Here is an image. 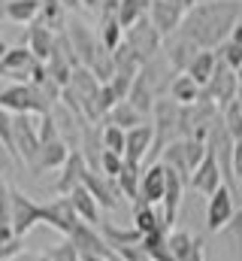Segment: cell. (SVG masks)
<instances>
[{
	"mask_svg": "<svg viewBox=\"0 0 242 261\" xmlns=\"http://www.w3.org/2000/svg\"><path fill=\"white\" fill-rule=\"evenodd\" d=\"M6 52H9V46H6V43H3V40H0V61H3V58H6Z\"/></svg>",
	"mask_w": 242,
	"mask_h": 261,
	"instance_id": "obj_48",
	"label": "cell"
},
{
	"mask_svg": "<svg viewBox=\"0 0 242 261\" xmlns=\"http://www.w3.org/2000/svg\"><path fill=\"white\" fill-rule=\"evenodd\" d=\"M215 70H218V55H215L212 49H200V52H197V58L191 61V67H188L185 73H188L200 88H206V85H209V79L215 76Z\"/></svg>",
	"mask_w": 242,
	"mask_h": 261,
	"instance_id": "obj_23",
	"label": "cell"
},
{
	"mask_svg": "<svg viewBox=\"0 0 242 261\" xmlns=\"http://www.w3.org/2000/svg\"><path fill=\"white\" fill-rule=\"evenodd\" d=\"M67 6L60 3V0H43V6H40V24H46L49 31H55V34H64L67 31V24H70V18H67Z\"/></svg>",
	"mask_w": 242,
	"mask_h": 261,
	"instance_id": "obj_29",
	"label": "cell"
},
{
	"mask_svg": "<svg viewBox=\"0 0 242 261\" xmlns=\"http://www.w3.org/2000/svg\"><path fill=\"white\" fill-rule=\"evenodd\" d=\"M142 170L145 167H136V164H127L124 161V167H121V173L115 176V182H118V192L121 197H127V200H139V186H142Z\"/></svg>",
	"mask_w": 242,
	"mask_h": 261,
	"instance_id": "obj_31",
	"label": "cell"
},
{
	"mask_svg": "<svg viewBox=\"0 0 242 261\" xmlns=\"http://www.w3.org/2000/svg\"><path fill=\"white\" fill-rule=\"evenodd\" d=\"M152 146H155V125H152V122H145V125H139V128L127 130L124 161L142 167V164L148 161V155H152Z\"/></svg>",
	"mask_w": 242,
	"mask_h": 261,
	"instance_id": "obj_11",
	"label": "cell"
},
{
	"mask_svg": "<svg viewBox=\"0 0 242 261\" xmlns=\"http://www.w3.org/2000/svg\"><path fill=\"white\" fill-rule=\"evenodd\" d=\"M221 119H224V128L230 130V137L242 140V88H239V94L221 110Z\"/></svg>",
	"mask_w": 242,
	"mask_h": 261,
	"instance_id": "obj_33",
	"label": "cell"
},
{
	"mask_svg": "<svg viewBox=\"0 0 242 261\" xmlns=\"http://www.w3.org/2000/svg\"><path fill=\"white\" fill-rule=\"evenodd\" d=\"M40 6H43V0H6L3 15L15 24H34L40 18Z\"/></svg>",
	"mask_w": 242,
	"mask_h": 261,
	"instance_id": "obj_28",
	"label": "cell"
},
{
	"mask_svg": "<svg viewBox=\"0 0 242 261\" xmlns=\"http://www.w3.org/2000/svg\"><path fill=\"white\" fill-rule=\"evenodd\" d=\"M221 186H224V176H221V167H218L215 152L209 149V152H206V158L200 161V167H197V170H194V176H191V189H194V192H200V195H206V197H212Z\"/></svg>",
	"mask_w": 242,
	"mask_h": 261,
	"instance_id": "obj_12",
	"label": "cell"
},
{
	"mask_svg": "<svg viewBox=\"0 0 242 261\" xmlns=\"http://www.w3.org/2000/svg\"><path fill=\"white\" fill-rule=\"evenodd\" d=\"M167 167V164H164ZM185 179H182L176 170H170L167 167V195H164V210H161V216H164V225L167 228H173L176 225V213H179V203H182V195H185Z\"/></svg>",
	"mask_w": 242,
	"mask_h": 261,
	"instance_id": "obj_20",
	"label": "cell"
},
{
	"mask_svg": "<svg viewBox=\"0 0 242 261\" xmlns=\"http://www.w3.org/2000/svg\"><path fill=\"white\" fill-rule=\"evenodd\" d=\"M148 6H152V0H121L118 3V21L121 28L127 31V28H133L142 15H148Z\"/></svg>",
	"mask_w": 242,
	"mask_h": 261,
	"instance_id": "obj_32",
	"label": "cell"
},
{
	"mask_svg": "<svg viewBox=\"0 0 242 261\" xmlns=\"http://www.w3.org/2000/svg\"><path fill=\"white\" fill-rule=\"evenodd\" d=\"M200 94H203V88L188 76V73H179V76H173V82H170V91H167V97L170 100H176L179 107H194L197 100H200Z\"/></svg>",
	"mask_w": 242,
	"mask_h": 261,
	"instance_id": "obj_22",
	"label": "cell"
},
{
	"mask_svg": "<svg viewBox=\"0 0 242 261\" xmlns=\"http://www.w3.org/2000/svg\"><path fill=\"white\" fill-rule=\"evenodd\" d=\"M224 234L233 240V249H236V261H242V206L236 210V216H233V222L224 228Z\"/></svg>",
	"mask_w": 242,
	"mask_h": 261,
	"instance_id": "obj_38",
	"label": "cell"
},
{
	"mask_svg": "<svg viewBox=\"0 0 242 261\" xmlns=\"http://www.w3.org/2000/svg\"><path fill=\"white\" fill-rule=\"evenodd\" d=\"M67 197L73 200V206H76V213H79L82 222H88V225H100V203H97V197L91 195L85 186L73 189Z\"/></svg>",
	"mask_w": 242,
	"mask_h": 261,
	"instance_id": "obj_25",
	"label": "cell"
},
{
	"mask_svg": "<svg viewBox=\"0 0 242 261\" xmlns=\"http://www.w3.org/2000/svg\"><path fill=\"white\" fill-rule=\"evenodd\" d=\"M215 55H218V52H215ZM239 88H242V82H239V76H236V70L227 67L218 58V70H215V76L209 79V85L203 88V97H209L218 110H224V107L239 94Z\"/></svg>",
	"mask_w": 242,
	"mask_h": 261,
	"instance_id": "obj_5",
	"label": "cell"
},
{
	"mask_svg": "<svg viewBox=\"0 0 242 261\" xmlns=\"http://www.w3.org/2000/svg\"><path fill=\"white\" fill-rule=\"evenodd\" d=\"M164 195H167V167L161 161L148 164L142 170V186H139V200L136 203H164Z\"/></svg>",
	"mask_w": 242,
	"mask_h": 261,
	"instance_id": "obj_14",
	"label": "cell"
},
{
	"mask_svg": "<svg viewBox=\"0 0 242 261\" xmlns=\"http://www.w3.org/2000/svg\"><path fill=\"white\" fill-rule=\"evenodd\" d=\"M236 192L233 189H227V186H221L215 195L209 197V203H206V231L209 234H218V231H224L230 222H233V216H236Z\"/></svg>",
	"mask_w": 242,
	"mask_h": 261,
	"instance_id": "obj_7",
	"label": "cell"
},
{
	"mask_svg": "<svg viewBox=\"0 0 242 261\" xmlns=\"http://www.w3.org/2000/svg\"><path fill=\"white\" fill-rule=\"evenodd\" d=\"M40 261H52V258H49V255H40Z\"/></svg>",
	"mask_w": 242,
	"mask_h": 261,
	"instance_id": "obj_51",
	"label": "cell"
},
{
	"mask_svg": "<svg viewBox=\"0 0 242 261\" xmlns=\"http://www.w3.org/2000/svg\"><path fill=\"white\" fill-rule=\"evenodd\" d=\"M206 152H209L206 140H194V137H185V140H176V143H170V146L161 152V164H167L170 170H176L182 179L191 186V176H194V170L200 167V161L206 158Z\"/></svg>",
	"mask_w": 242,
	"mask_h": 261,
	"instance_id": "obj_2",
	"label": "cell"
},
{
	"mask_svg": "<svg viewBox=\"0 0 242 261\" xmlns=\"http://www.w3.org/2000/svg\"><path fill=\"white\" fill-rule=\"evenodd\" d=\"M82 186L97 197V203H100L103 210H118L121 192H118V182H115V179H109V176H103V173H97V170H91V167H88V173H85Z\"/></svg>",
	"mask_w": 242,
	"mask_h": 261,
	"instance_id": "obj_15",
	"label": "cell"
},
{
	"mask_svg": "<svg viewBox=\"0 0 242 261\" xmlns=\"http://www.w3.org/2000/svg\"><path fill=\"white\" fill-rule=\"evenodd\" d=\"M82 261H112V258H103V255H88V252H82Z\"/></svg>",
	"mask_w": 242,
	"mask_h": 261,
	"instance_id": "obj_45",
	"label": "cell"
},
{
	"mask_svg": "<svg viewBox=\"0 0 242 261\" xmlns=\"http://www.w3.org/2000/svg\"><path fill=\"white\" fill-rule=\"evenodd\" d=\"M121 167H124V158L115 155V152H106V149H103V155H100V173L109 176V179H115L121 173Z\"/></svg>",
	"mask_w": 242,
	"mask_h": 261,
	"instance_id": "obj_37",
	"label": "cell"
},
{
	"mask_svg": "<svg viewBox=\"0 0 242 261\" xmlns=\"http://www.w3.org/2000/svg\"><path fill=\"white\" fill-rule=\"evenodd\" d=\"M55 40H58V34H55V31H49L46 24L34 21V24L27 28L24 46L34 52V58H37L40 64H46V61H49V55H52V49H55Z\"/></svg>",
	"mask_w": 242,
	"mask_h": 261,
	"instance_id": "obj_19",
	"label": "cell"
},
{
	"mask_svg": "<svg viewBox=\"0 0 242 261\" xmlns=\"http://www.w3.org/2000/svg\"><path fill=\"white\" fill-rule=\"evenodd\" d=\"M85 173H88V161H85V155H82L79 149H73L70 158H67V164L60 167V176H58V182H55V192H58L60 197H67L73 189L82 186Z\"/></svg>",
	"mask_w": 242,
	"mask_h": 261,
	"instance_id": "obj_18",
	"label": "cell"
},
{
	"mask_svg": "<svg viewBox=\"0 0 242 261\" xmlns=\"http://www.w3.org/2000/svg\"><path fill=\"white\" fill-rule=\"evenodd\" d=\"M12 261H40V255H31V252H21L18 258H12Z\"/></svg>",
	"mask_w": 242,
	"mask_h": 261,
	"instance_id": "obj_44",
	"label": "cell"
},
{
	"mask_svg": "<svg viewBox=\"0 0 242 261\" xmlns=\"http://www.w3.org/2000/svg\"><path fill=\"white\" fill-rule=\"evenodd\" d=\"M97 37H100L103 49H109V52H115L121 43H124V28H121V21H118V15H115V12H103V15H100Z\"/></svg>",
	"mask_w": 242,
	"mask_h": 261,
	"instance_id": "obj_30",
	"label": "cell"
},
{
	"mask_svg": "<svg viewBox=\"0 0 242 261\" xmlns=\"http://www.w3.org/2000/svg\"><path fill=\"white\" fill-rule=\"evenodd\" d=\"M133 228L145 237V234H155V231H161L167 225H164V216L158 213V206H152V203H133Z\"/></svg>",
	"mask_w": 242,
	"mask_h": 261,
	"instance_id": "obj_26",
	"label": "cell"
},
{
	"mask_svg": "<svg viewBox=\"0 0 242 261\" xmlns=\"http://www.w3.org/2000/svg\"><path fill=\"white\" fill-rule=\"evenodd\" d=\"M200 3H206V0H188V6H200Z\"/></svg>",
	"mask_w": 242,
	"mask_h": 261,
	"instance_id": "obj_49",
	"label": "cell"
},
{
	"mask_svg": "<svg viewBox=\"0 0 242 261\" xmlns=\"http://www.w3.org/2000/svg\"><path fill=\"white\" fill-rule=\"evenodd\" d=\"M124 43L133 49V55H136L142 64H148V61H152L155 55H161V49H164V37H161V31L152 24L148 15H142L133 28L124 31Z\"/></svg>",
	"mask_w": 242,
	"mask_h": 261,
	"instance_id": "obj_3",
	"label": "cell"
},
{
	"mask_svg": "<svg viewBox=\"0 0 242 261\" xmlns=\"http://www.w3.org/2000/svg\"><path fill=\"white\" fill-rule=\"evenodd\" d=\"M12 140H15V161L18 164H31L40 155V116H15V128H12Z\"/></svg>",
	"mask_w": 242,
	"mask_h": 261,
	"instance_id": "obj_4",
	"label": "cell"
},
{
	"mask_svg": "<svg viewBox=\"0 0 242 261\" xmlns=\"http://www.w3.org/2000/svg\"><path fill=\"white\" fill-rule=\"evenodd\" d=\"M236 76H239V82H242V64H239V70H236Z\"/></svg>",
	"mask_w": 242,
	"mask_h": 261,
	"instance_id": "obj_50",
	"label": "cell"
},
{
	"mask_svg": "<svg viewBox=\"0 0 242 261\" xmlns=\"http://www.w3.org/2000/svg\"><path fill=\"white\" fill-rule=\"evenodd\" d=\"M12 231L18 237H27L40 222H43V203H37L34 197H27L21 189H12Z\"/></svg>",
	"mask_w": 242,
	"mask_h": 261,
	"instance_id": "obj_6",
	"label": "cell"
},
{
	"mask_svg": "<svg viewBox=\"0 0 242 261\" xmlns=\"http://www.w3.org/2000/svg\"><path fill=\"white\" fill-rule=\"evenodd\" d=\"M21 252H24V237H12V240L0 243V261H12V258H18Z\"/></svg>",
	"mask_w": 242,
	"mask_h": 261,
	"instance_id": "obj_40",
	"label": "cell"
},
{
	"mask_svg": "<svg viewBox=\"0 0 242 261\" xmlns=\"http://www.w3.org/2000/svg\"><path fill=\"white\" fill-rule=\"evenodd\" d=\"M242 21V0H206L200 6H191L185 12L179 34H185L200 49H218L224 40H230L233 28Z\"/></svg>",
	"mask_w": 242,
	"mask_h": 261,
	"instance_id": "obj_1",
	"label": "cell"
},
{
	"mask_svg": "<svg viewBox=\"0 0 242 261\" xmlns=\"http://www.w3.org/2000/svg\"><path fill=\"white\" fill-rule=\"evenodd\" d=\"M161 52H164V58L170 61V67H173L176 73H185V70L191 67V61L197 58L200 46H197V43H191L185 34L176 31L173 37H167V40H164V49H161Z\"/></svg>",
	"mask_w": 242,
	"mask_h": 261,
	"instance_id": "obj_13",
	"label": "cell"
},
{
	"mask_svg": "<svg viewBox=\"0 0 242 261\" xmlns=\"http://www.w3.org/2000/svg\"><path fill=\"white\" fill-rule=\"evenodd\" d=\"M67 37H70V43H73V49H76V55H79L82 67L94 64V58H97L100 49H103L100 37H97L85 21H79V18H70V24H67Z\"/></svg>",
	"mask_w": 242,
	"mask_h": 261,
	"instance_id": "obj_8",
	"label": "cell"
},
{
	"mask_svg": "<svg viewBox=\"0 0 242 261\" xmlns=\"http://www.w3.org/2000/svg\"><path fill=\"white\" fill-rule=\"evenodd\" d=\"M43 222L70 237L82 219H79V213H76V206H73L70 197H55L52 203H43Z\"/></svg>",
	"mask_w": 242,
	"mask_h": 261,
	"instance_id": "obj_10",
	"label": "cell"
},
{
	"mask_svg": "<svg viewBox=\"0 0 242 261\" xmlns=\"http://www.w3.org/2000/svg\"><path fill=\"white\" fill-rule=\"evenodd\" d=\"M127 100L145 116V119H152V113H155V103H158V91H155V85L145 79V73L139 70V76H136V82H133V88H130V94H127Z\"/></svg>",
	"mask_w": 242,
	"mask_h": 261,
	"instance_id": "obj_21",
	"label": "cell"
},
{
	"mask_svg": "<svg viewBox=\"0 0 242 261\" xmlns=\"http://www.w3.org/2000/svg\"><path fill=\"white\" fill-rule=\"evenodd\" d=\"M49 258L52 261H82V252H79V249L73 246V240L67 237L60 246H55V249L49 252Z\"/></svg>",
	"mask_w": 242,
	"mask_h": 261,
	"instance_id": "obj_39",
	"label": "cell"
},
{
	"mask_svg": "<svg viewBox=\"0 0 242 261\" xmlns=\"http://www.w3.org/2000/svg\"><path fill=\"white\" fill-rule=\"evenodd\" d=\"M148 119L130 103V100H121V103H115L109 113H106V125H118L121 130H133L139 128V125H145Z\"/></svg>",
	"mask_w": 242,
	"mask_h": 261,
	"instance_id": "obj_24",
	"label": "cell"
},
{
	"mask_svg": "<svg viewBox=\"0 0 242 261\" xmlns=\"http://www.w3.org/2000/svg\"><path fill=\"white\" fill-rule=\"evenodd\" d=\"M70 143L67 140H49V143H43L40 146V155H37V161L31 164V173L34 176H40V173H46V170H58L67 164V158H70Z\"/></svg>",
	"mask_w": 242,
	"mask_h": 261,
	"instance_id": "obj_16",
	"label": "cell"
},
{
	"mask_svg": "<svg viewBox=\"0 0 242 261\" xmlns=\"http://www.w3.org/2000/svg\"><path fill=\"white\" fill-rule=\"evenodd\" d=\"M103 149L106 152H115L124 158V149H127V130H121L118 125H103Z\"/></svg>",
	"mask_w": 242,
	"mask_h": 261,
	"instance_id": "obj_34",
	"label": "cell"
},
{
	"mask_svg": "<svg viewBox=\"0 0 242 261\" xmlns=\"http://www.w3.org/2000/svg\"><path fill=\"white\" fill-rule=\"evenodd\" d=\"M12 128H15V116L9 113V110H3L0 107V143L6 146V152L12 155V161H15V140H12ZM18 164V161H15Z\"/></svg>",
	"mask_w": 242,
	"mask_h": 261,
	"instance_id": "obj_35",
	"label": "cell"
},
{
	"mask_svg": "<svg viewBox=\"0 0 242 261\" xmlns=\"http://www.w3.org/2000/svg\"><path fill=\"white\" fill-rule=\"evenodd\" d=\"M218 58L224 61L227 67H233V70H239V64H242V43H233V40H224L218 49Z\"/></svg>",
	"mask_w": 242,
	"mask_h": 261,
	"instance_id": "obj_36",
	"label": "cell"
},
{
	"mask_svg": "<svg viewBox=\"0 0 242 261\" xmlns=\"http://www.w3.org/2000/svg\"><path fill=\"white\" fill-rule=\"evenodd\" d=\"M37 67H40V61H37V58H34V52L21 43V46H9L6 58L0 61V73H3V76H9L12 82H31Z\"/></svg>",
	"mask_w": 242,
	"mask_h": 261,
	"instance_id": "obj_9",
	"label": "cell"
},
{
	"mask_svg": "<svg viewBox=\"0 0 242 261\" xmlns=\"http://www.w3.org/2000/svg\"><path fill=\"white\" fill-rule=\"evenodd\" d=\"M60 3H64L67 9H79V6H82V0H60Z\"/></svg>",
	"mask_w": 242,
	"mask_h": 261,
	"instance_id": "obj_46",
	"label": "cell"
},
{
	"mask_svg": "<svg viewBox=\"0 0 242 261\" xmlns=\"http://www.w3.org/2000/svg\"><path fill=\"white\" fill-rule=\"evenodd\" d=\"M164 3H173V6H182V9H185V12H188V9H191V6H188V0H164Z\"/></svg>",
	"mask_w": 242,
	"mask_h": 261,
	"instance_id": "obj_47",
	"label": "cell"
},
{
	"mask_svg": "<svg viewBox=\"0 0 242 261\" xmlns=\"http://www.w3.org/2000/svg\"><path fill=\"white\" fill-rule=\"evenodd\" d=\"M230 40H233V43H242V21L236 24V28H233V34H230Z\"/></svg>",
	"mask_w": 242,
	"mask_h": 261,
	"instance_id": "obj_43",
	"label": "cell"
},
{
	"mask_svg": "<svg viewBox=\"0 0 242 261\" xmlns=\"http://www.w3.org/2000/svg\"><path fill=\"white\" fill-rule=\"evenodd\" d=\"M148 18H152V24L161 31V37L167 40V37H173V34L182 28V21H185V9H182V6H173V3H164V0H152V6H148Z\"/></svg>",
	"mask_w": 242,
	"mask_h": 261,
	"instance_id": "obj_17",
	"label": "cell"
},
{
	"mask_svg": "<svg viewBox=\"0 0 242 261\" xmlns=\"http://www.w3.org/2000/svg\"><path fill=\"white\" fill-rule=\"evenodd\" d=\"M148 261H152V258H148Z\"/></svg>",
	"mask_w": 242,
	"mask_h": 261,
	"instance_id": "obj_52",
	"label": "cell"
},
{
	"mask_svg": "<svg viewBox=\"0 0 242 261\" xmlns=\"http://www.w3.org/2000/svg\"><path fill=\"white\" fill-rule=\"evenodd\" d=\"M82 6H85V9H94V12H100V0H82Z\"/></svg>",
	"mask_w": 242,
	"mask_h": 261,
	"instance_id": "obj_42",
	"label": "cell"
},
{
	"mask_svg": "<svg viewBox=\"0 0 242 261\" xmlns=\"http://www.w3.org/2000/svg\"><path fill=\"white\" fill-rule=\"evenodd\" d=\"M233 176L236 182H242V140L233 143Z\"/></svg>",
	"mask_w": 242,
	"mask_h": 261,
	"instance_id": "obj_41",
	"label": "cell"
},
{
	"mask_svg": "<svg viewBox=\"0 0 242 261\" xmlns=\"http://www.w3.org/2000/svg\"><path fill=\"white\" fill-rule=\"evenodd\" d=\"M170 252H173V261H191L203 255V243L188 231H170Z\"/></svg>",
	"mask_w": 242,
	"mask_h": 261,
	"instance_id": "obj_27",
	"label": "cell"
}]
</instances>
